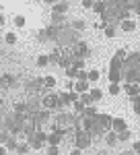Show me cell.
Returning <instances> with one entry per match:
<instances>
[{"mask_svg": "<svg viewBox=\"0 0 140 155\" xmlns=\"http://www.w3.org/2000/svg\"><path fill=\"white\" fill-rule=\"evenodd\" d=\"M74 143H76V149H89L91 143H93V134L84 128H76L74 132Z\"/></svg>", "mask_w": 140, "mask_h": 155, "instance_id": "1", "label": "cell"}, {"mask_svg": "<svg viewBox=\"0 0 140 155\" xmlns=\"http://www.w3.org/2000/svg\"><path fill=\"white\" fill-rule=\"evenodd\" d=\"M41 106L46 107V110H62V101H60V95L56 93H46V95L41 97Z\"/></svg>", "mask_w": 140, "mask_h": 155, "instance_id": "2", "label": "cell"}, {"mask_svg": "<svg viewBox=\"0 0 140 155\" xmlns=\"http://www.w3.org/2000/svg\"><path fill=\"white\" fill-rule=\"evenodd\" d=\"M126 58H128V56H126V50L116 52V56L109 60V71H122V68H124V60Z\"/></svg>", "mask_w": 140, "mask_h": 155, "instance_id": "3", "label": "cell"}, {"mask_svg": "<svg viewBox=\"0 0 140 155\" xmlns=\"http://www.w3.org/2000/svg\"><path fill=\"white\" fill-rule=\"evenodd\" d=\"M95 120H97V124L101 126V130H103V132L111 130V124H113V118H111L109 114H101V112H99V114L95 116Z\"/></svg>", "mask_w": 140, "mask_h": 155, "instance_id": "4", "label": "cell"}, {"mask_svg": "<svg viewBox=\"0 0 140 155\" xmlns=\"http://www.w3.org/2000/svg\"><path fill=\"white\" fill-rule=\"evenodd\" d=\"M70 52H72V56H74V58H84V56L89 54V46H87L84 41H74Z\"/></svg>", "mask_w": 140, "mask_h": 155, "instance_id": "5", "label": "cell"}, {"mask_svg": "<svg viewBox=\"0 0 140 155\" xmlns=\"http://www.w3.org/2000/svg\"><path fill=\"white\" fill-rule=\"evenodd\" d=\"M78 99H81V93H76V91H64V93H60V101H62V106L74 104V101H78Z\"/></svg>", "mask_w": 140, "mask_h": 155, "instance_id": "6", "label": "cell"}, {"mask_svg": "<svg viewBox=\"0 0 140 155\" xmlns=\"http://www.w3.org/2000/svg\"><path fill=\"white\" fill-rule=\"evenodd\" d=\"M33 120H35V126H37V128H41L43 124H47V122L52 120V116H49V112H47V110H41V112H35Z\"/></svg>", "mask_w": 140, "mask_h": 155, "instance_id": "7", "label": "cell"}, {"mask_svg": "<svg viewBox=\"0 0 140 155\" xmlns=\"http://www.w3.org/2000/svg\"><path fill=\"white\" fill-rule=\"evenodd\" d=\"M124 91H126V95H128L130 99H134L136 95H140V85H136V83H126V85H124Z\"/></svg>", "mask_w": 140, "mask_h": 155, "instance_id": "8", "label": "cell"}, {"mask_svg": "<svg viewBox=\"0 0 140 155\" xmlns=\"http://www.w3.org/2000/svg\"><path fill=\"white\" fill-rule=\"evenodd\" d=\"M111 130L122 132V130H128V122L124 118H113V124H111Z\"/></svg>", "mask_w": 140, "mask_h": 155, "instance_id": "9", "label": "cell"}, {"mask_svg": "<svg viewBox=\"0 0 140 155\" xmlns=\"http://www.w3.org/2000/svg\"><path fill=\"white\" fill-rule=\"evenodd\" d=\"M14 85V77L12 74H0V87L2 89H8Z\"/></svg>", "mask_w": 140, "mask_h": 155, "instance_id": "10", "label": "cell"}, {"mask_svg": "<svg viewBox=\"0 0 140 155\" xmlns=\"http://www.w3.org/2000/svg\"><path fill=\"white\" fill-rule=\"evenodd\" d=\"M119 27H122V31H126V33H132V31L136 29V23H134L132 19H124V21H119Z\"/></svg>", "mask_w": 140, "mask_h": 155, "instance_id": "11", "label": "cell"}, {"mask_svg": "<svg viewBox=\"0 0 140 155\" xmlns=\"http://www.w3.org/2000/svg\"><path fill=\"white\" fill-rule=\"evenodd\" d=\"M74 91L76 93H89L91 89H89V81H76L74 83Z\"/></svg>", "mask_w": 140, "mask_h": 155, "instance_id": "12", "label": "cell"}, {"mask_svg": "<svg viewBox=\"0 0 140 155\" xmlns=\"http://www.w3.org/2000/svg\"><path fill=\"white\" fill-rule=\"evenodd\" d=\"M93 11L97 12V15H103V12L107 11V2H105V0H95Z\"/></svg>", "mask_w": 140, "mask_h": 155, "instance_id": "13", "label": "cell"}, {"mask_svg": "<svg viewBox=\"0 0 140 155\" xmlns=\"http://www.w3.org/2000/svg\"><path fill=\"white\" fill-rule=\"evenodd\" d=\"M52 11L56 12V15H64V12L68 11V2H56V4L52 6Z\"/></svg>", "mask_w": 140, "mask_h": 155, "instance_id": "14", "label": "cell"}, {"mask_svg": "<svg viewBox=\"0 0 140 155\" xmlns=\"http://www.w3.org/2000/svg\"><path fill=\"white\" fill-rule=\"evenodd\" d=\"M119 81H124V77H122V71H109V83H117Z\"/></svg>", "mask_w": 140, "mask_h": 155, "instance_id": "15", "label": "cell"}, {"mask_svg": "<svg viewBox=\"0 0 140 155\" xmlns=\"http://www.w3.org/2000/svg\"><path fill=\"white\" fill-rule=\"evenodd\" d=\"M41 81H43V87H46V89H54V87H56V77H52V74L43 77Z\"/></svg>", "mask_w": 140, "mask_h": 155, "instance_id": "16", "label": "cell"}, {"mask_svg": "<svg viewBox=\"0 0 140 155\" xmlns=\"http://www.w3.org/2000/svg\"><path fill=\"white\" fill-rule=\"evenodd\" d=\"M105 143H107V145L117 143V132L116 130H107V132H105Z\"/></svg>", "mask_w": 140, "mask_h": 155, "instance_id": "17", "label": "cell"}, {"mask_svg": "<svg viewBox=\"0 0 140 155\" xmlns=\"http://www.w3.org/2000/svg\"><path fill=\"white\" fill-rule=\"evenodd\" d=\"M97 114H99V110H97V106H87L84 107V114H82V116H91V118H95V116H97Z\"/></svg>", "mask_w": 140, "mask_h": 155, "instance_id": "18", "label": "cell"}, {"mask_svg": "<svg viewBox=\"0 0 140 155\" xmlns=\"http://www.w3.org/2000/svg\"><path fill=\"white\" fill-rule=\"evenodd\" d=\"M72 106H74V112H76V116H82V114H84V104H82L81 99H78V101H74V104H72Z\"/></svg>", "mask_w": 140, "mask_h": 155, "instance_id": "19", "label": "cell"}, {"mask_svg": "<svg viewBox=\"0 0 140 155\" xmlns=\"http://www.w3.org/2000/svg\"><path fill=\"white\" fill-rule=\"evenodd\" d=\"M103 33H105V37H116V27H113V23H109V25H105V29H103Z\"/></svg>", "mask_w": 140, "mask_h": 155, "instance_id": "20", "label": "cell"}, {"mask_svg": "<svg viewBox=\"0 0 140 155\" xmlns=\"http://www.w3.org/2000/svg\"><path fill=\"white\" fill-rule=\"evenodd\" d=\"M89 93H91V97H93V101H95V104H97V101H99V99L103 97V91H101V89H97V87H95V89H91Z\"/></svg>", "mask_w": 140, "mask_h": 155, "instance_id": "21", "label": "cell"}, {"mask_svg": "<svg viewBox=\"0 0 140 155\" xmlns=\"http://www.w3.org/2000/svg\"><path fill=\"white\" fill-rule=\"evenodd\" d=\"M81 101L84 104V106H93V97H91V93H81Z\"/></svg>", "mask_w": 140, "mask_h": 155, "instance_id": "22", "label": "cell"}, {"mask_svg": "<svg viewBox=\"0 0 140 155\" xmlns=\"http://www.w3.org/2000/svg\"><path fill=\"white\" fill-rule=\"evenodd\" d=\"M49 64V56H46V54H41V56H37V66H47Z\"/></svg>", "mask_w": 140, "mask_h": 155, "instance_id": "23", "label": "cell"}, {"mask_svg": "<svg viewBox=\"0 0 140 155\" xmlns=\"http://www.w3.org/2000/svg\"><path fill=\"white\" fill-rule=\"evenodd\" d=\"M119 91H122V87L117 83H109V95H119Z\"/></svg>", "mask_w": 140, "mask_h": 155, "instance_id": "24", "label": "cell"}, {"mask_svg": "<svg viewBox=\"0 0 140 155\" xmlns=\"http://www.w3.org/2000/svg\"><path fill=\"white\" fill-rule=\"evenodd\" d=\"M130 137H132V132L128 130H122V132H117V141H130Z\"/></svg>", "mask_w": 140, "mask_h": 155, "instance_id": "25", "label": "cell"}, {"mask_svg": "<svg viewBox=\"0 0 140 155\" xmlns=\"http://www.w3.org/2000/svg\"><path fill=\"white\" fill-rule=\"evenodd\" d=\"M72 29H74V31H82V29H84V21H82V19L72 21Z\"/></svg>", "mask_w": 140, "mask_h": 155, "instance_id": "26", "label": "cell"}, {"mask_svg": "<svg viewBox=\"0 0 140 155\" xmlns=\"http://www.w3.org/2000/svg\"><path fill=\"white\" fill-rule=\"evenodd\" d=\"M101 77V72L97 71V68H93V71H89V83H95L97 79Z\"/></svg>", "mask_w": 140, "mask_h": 155, "instance_id": "27", "label": "cell"}, {"mask_svg": "<svg viewBox=\"0 0 140 155\" xmlns=\"http://www.w3.org/2000/svg\"><path fill=\"white\" fill-rule=\"evenodd\" d=\"M4 41H6L8 46H14V44H17V35L11 31V33H6V35H4Z\"/></svg>", "mask_w": 140, "mask_h": 155, "instance_id": "28", "label": "cell"}, {"mask_svg": "<svg viewBox=\"0 0 140 155\" xmlns=\"http://www.w3.org/2000/svg\"><path fill=\"white\" fill-rule=\"evenodd\" d=\"M17 145H19V143H17V139H14V137H8V141L4 143V147L12 151V149H17Z\"/></svg>", "mask_w": 140, "mask_h": 155, "instance_id": "29", "label": "cell"}, {"mask_svg": "<svg viewBox=\"0 0 140 155\" xmlns=\"http://www.w3.org/2000/svg\"><path fill=\"white\" fill-rule=\"evenodd\" d=\"M66 74H68L70 79H76V77H78V68H76V66H68V68H66Z\"/></svg>", "mask_w": 140, "mask_h": 155, "instance_id": "30", "label": "cell"}, {"mask_svg": "<svg viewBox=\"0 0 140 155\" xmlns=\"http://www.w3.org/2000/svg\"><path fill=\"white\" fill-rule=\"evenodd\" d=\"M47 155H60V147L58 145H47Z\"/></svg>", "mask_w": 140, "mask_h": 155, "instance_id": "31", "label": "cell"}, {"mask_svg": "<svg viewBox=\"0 0 140 155\" xmlns=\"http://www.w3.org/2000/svg\"><path fill=\"white\" fill-rule=\"evenodd\" d=\"M14 151H19L21 155H23V153H27V151H29V143H19V145H17V149H14Z\"/></svg>", "mask_w": 140, "mask_h": 155, "instance_id": "32", "label": "cell"}, {"mask_svg": "<svg viewBox=\"0 0 140 155\" xmlns=\"http://www.w3.org/2000/svg\"><path fill=\"white\" fill-rule=\"evenodd\" d=\"M72 66H76L78 71H82V68H84V62H82V58H74V60H72Z\"/></svg>", "mask_w": 140, "mask_h": 155, "instance_id": "33", "label": "cell"}, {"mask_svg": "<svg viewBox=\"0 0 140 155\" xmlns=\"http://www.w3.org/2000/svg\"><path fill=\"white\" fill-rule=\"evenodd\" d=\"M14 25H17V27H23L25 25V17L23 15H17V17H14Z\"/></svg>", "mask_w": 140, "mask_h": 155, "instance_id": "34", "label": "cell"}, {"mask_svg": "<svg viewBox=\"0 0 140 155\" xmlns=\"http://www.w3.org/2000/svg\"><path fill=\"white\" fill-rule=\"evenodd\" d=\"M78 81H89V72L87 71H78V77H76Z\"/></svg>", "mask_w": 140, "mask_h": 155, "instance_id": "35", "label": "cell"}, {"mask_svg": "<svg viewBox=\"0 0 140 155\" xmlns=\"http://www.w3.org/2000/svg\"><path fill=\"white\" fill-rule=\"evenodd\" d=\"M6 130H8V128H2V130H0V141H2V143H6V141H8V134H6Z\"/></svg>", "mask_w": 140, "mask_h": 155, "instance_id": "36", "label": "cell"}, {"mask_svg": "<svg viewBox=\"0 0 140 155\" xmlns=\"http://www.w3.org/2000/svg\"><path fill=\"white\" fill-rule=\"evenodd\" d=\"M93 4H95V0H82V6L84 8H93Z\"/></svg>", "mask_w": 140, "mask_h": 155, "instance_id": "37", "label": "cell"}, {"mask_svg": "<svg viewBox=\"0 0 140 155\" xmlns=\"http://www.w3.org/2000/svg\"><path fill=\"white\" fill-rule=\"evenodd\" d=\"M132 149H134V153H140V141H136V143H134V147H132Z\"/></svg>", "mask_w": 140, "mask_h": 155, "instance_id": "38", "label": "cell"}, {"mask_svg": "<svg viewBox=\"0 0 140 155\" xmlns=\"http://www.w3.org/2000/svg\"><path fill=\"white\" fill-rule=\"evenodd\" d=\"M81 151H82V149H74V151H70V155H82Z\"/></svg>", "mask_w": 140, "mask_h": 155, "instance_id": "39", "label": "cell"}, {"mask_svg": "<svg viewBox=\"0 0 140 155\" xmlns=\"http://www.w3.org/2000/svg\"><path fill=\"white\" fill-rule=\"evenodd\" d=\"M0 155H6V147H2V145H0Z\"/></svg>", "mask_w": 140, "mask_h": 155, "instance_id": "40", "label": "cell"}, {"mask_svg": "<svg viewBox=\"0 0 140 155\" xmlns=\"http://www.w3.org/2000/svg\"><path fill=\"white\" fill-rule=\"evenodd\" d=\"M2 25H4V15L0 12V27H2Z\"/></svg>", "mask_w": 140, "mask_h": 155, "instance_id": "41", "label": "cell"}, {"mask_svg": "<svg viewBox=\"0 0 140 155\" xmlns=\"http://www.w3.org/2000/svg\"><path fill=\"white\" fill-rule=\"evenodd\" d=\"M43 2H47V4H56L58 0H43Z\"/></svg>", "mask_w": 140, "mask_h": 155, "instance_id": "42", "label": "cell"}, {"mask_svg": "<svg viewBox=\"0 0 140 155\" xmlns=\"http://www.w3.org/2000/svg\"><path fill=\"white\" fill-rule=\"evenodd\" d=\"M119 155H132V153H119Z\"/></svg>", "mask_w": 140, "mask_h": 155, "instance_id": "43", "label": "cell"}]
</instances>
